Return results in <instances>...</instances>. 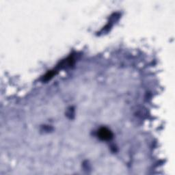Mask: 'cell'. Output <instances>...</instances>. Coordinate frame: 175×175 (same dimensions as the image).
I'll return each instance as SVG.
<instances>
[{
  "mask_svg": "<svg viewBox=\"0 0 175 175\" xmlns=\"http://www.w3.org/2000/svg\"><path fill=\"white\" fill-rule=\"evenodd\" d=\"M99 136L103 140H109L112 138V135L111 132L105 128H103L99 131Z\"/></svg>",
  "mask_w": 175,
  "mask_h": 175,
  "instance_id": "6da1fadb",
  "label": "cell"
}]
</instances>
